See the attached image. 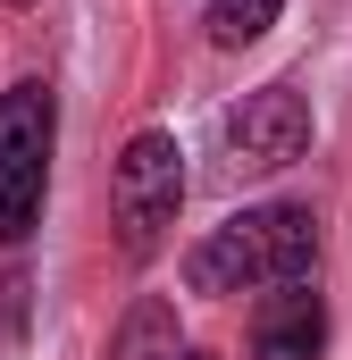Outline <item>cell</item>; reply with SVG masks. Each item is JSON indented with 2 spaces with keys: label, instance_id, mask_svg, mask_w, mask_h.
I'll use <instances>...</instances> for the list:
<instances>
[{
  "label": "cell",
  "instance_id": "cell-1",
  "mask_svg": "<svg viewBox=\"0 0 352 360\" xmlns=\"http://www.w3.org/2000/svg\"><path fill=\"white\" fill-rule=\"evenodd\" d=\"M319 269V218L294 210V201H268V210H235L227 226H210L184 260L193 293H277V285H302Z\"/></svg>",
  "mask_w": 352,
  "mask_h": 360
},
{
  "label": "cell",
  "instance_id": "cell-2",
  "mask_svg": "<svg viewBox=\"0 0 352 360\" xmlns=\"http://www.w3.org/2000/svg\"><path fill=\"white\" fill-rule=\"evenodd\" d=\"M51 143H59V101L51 84H8L0 92V243L34 235L42 193H51Z\"/></svg>",
  "mask_w": 352,
  "mask_h": 360
},
{
  "label": "cell",
  "instance_id": "cell-3",
  "mask_svg": "<svg viewBox=\"0 0 352 360\" xmlns=\"http://www.w3.org/2000/svg\"><path fill=\"white\" fill-rule=\"evenodd\" d=\"M176 210H184V151H176V134L143 126V134L118 151V176H109V218H118L126 260H151V252L168 243Z\"/></svg>",
  "mask_w": 352,
  "mask_h": 360
},
{
  "label": "cell",
  "instance_id": "cell-4",
  "mask_svg": "<svg viewBox=\"0 0 352 360\" xmlns=\"http://www.w3.org/2000/svg\"><path fill=\"white\" fill-rule=\"evenodd\" d=\"M310 151V101L294 84H260L218 117V160L227 176H277Z\"/></svg>",
  "mask_w": 352,
  "mask_h": 360
},
{
  "label": "cell",
  "instance_id": "cell-5",
  "mask_svg": "<svg viewBox=\"0 0 352 360\" xmlns=\"http://www.w3.org/2000/svg\"><path fill=\"white\" fill-rule=\"evenodd\" d=\"M327 352V302L319 285H277L260 293V319H252V360H319Z\"/></svg>",
  "mask_w": 352,
  "mask_h": 360
},
{
  "label": "cell",
  "instance_id": "cell-6",
  "mask_svg": "<svg viewBox=\"0 0 352 360\" xmlns=\"http://www.w3.org/2000/svg\"><path fill=\"white\" fill-rule=\"evenodd\" d=\"M109 360H184V344H176V310H168V302H134L126 327H118V344H109Z\"/></svg>",
  "mask_w": 352,
  "mask_h": 360
},
{
  "label": "cell",
  "instance_id": "cell-7",
  "mask_svg": "<svg viewBox=\"0 0 352 360\" xmlns=\"http://www.w3.org/2000/svg\"><path fill=\"white\" fill-rule=\"evenodd\" d=\"M277 8H285V0H210L201 25H210L218 51H244V42H260L268 25H277Z\"/></svg>",
  "mask_w": 352,
  "mask_h": 360
},
{
  "label": "cell",
  "instance_id": "cell-8",
  "mask_svg": "<svg viewBox=\"0 0 352 360\" xmlns=\"http://www.w3.org/2000/svg\"><path fill=\"white\" fill-rule=\"evenodd\" d=\"M8 8H34V0H8Z\"/></svg>",
  "mask_w": 352,
  "mask_h": 360
},
{
  "label": "cell",
  "instance_id": "cell-9",
  "mask_svg": "<svg viewBox=\"0 0 352 360\" xmlns=\"http://www.w3.org/2000/svg\"><path fill=\"white\" fill-rule=\"evenodd\" d=\"M184 360H210V352H184Z\"/></svg>",
  "mask_w": 352,
  "mask_h": 360
}]
</instances>
